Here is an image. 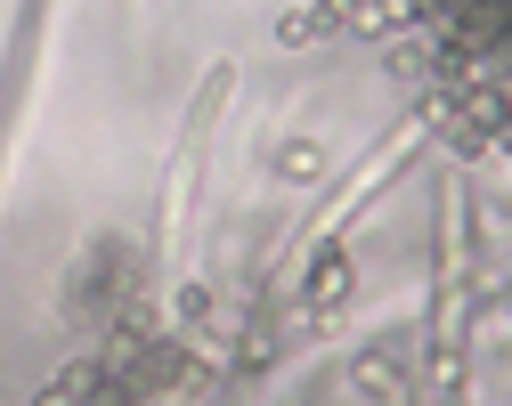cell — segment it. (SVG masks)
<instances>
[{
	"instance_id": "obj_12",
	"label": "cell",
	"mask_w": 512,
	"mask_h": 406,
	"mask_svg": "<svg viewBox=\"0 0 512 406\" xmlns=\"http://www.w3.org/2000/svg\"><path fill=\"white\" fill-rule=\"evenodd\" d=\"M179 317L204 325V317H212V285H187V293H179Z\"/></svg>"
},
{
	"instance_id": "obj_3",
	"label": "cell",
	"mask_w": 512,
	"mask_h": 406,
	"mask_svg": "<svg viewBox=\"0 0 512 406\" xmlns=\"http://www.w3.org/2000/svg\"><path fill=\"white\" fill-rule=\"evenodd\" d=\"M350 293H358L350 252H342V244H317V252H309V268H301V309H309V317H334Z\"/></svg>"
},
{
	"instance_id": "obj_10",
	"label": "cell",
	"mask_w": 512,
	"mask_h": 406,
	"mask_svg": "<svg viewBox=\"0 0 512 406\" xmlns=\"http://www.w3.org/2000/svg\"><path fill=\"white\" fill-rule=\"evenodd\" d=\"M391 74H407V82H431V49H423L415 33H399V41H391Z\"/></svg>"
},
{
	"instance_id": "obj_1",
	"label": "cell",
	"mask_w": 512,
	"mask_h": 406,
	"mask_svg": "<svg viewBox=\"0 0 512 406\" xmlns=\"http://www.w3.org/2000/svg\"><path fill=\"white\" fill-rule=\"evenodd\" d=\"M122 301H139V244L131 236H98L74 277H66V317L74 325H114Z\"/></svg>"
},
{
	"instance_id": "obj_9",
	"label": "cell",
	"mask_w": 512,
	"mask_h": 406,
	"mask_svg": "<svg viewBox=\"0 0 512 406\" xmlns=\"http://www.w3.org/2000/svg\"><path fill=\"white\" fill-rule=\"evenodd\" d=\"M326 33H334V9H285L277 17V41L285 49H309V41H326Z\"/></svg>"
},
{
	"instance_id": "obj_8",
	"label": "cell",
	"mask_w": 512,
	"mask_h": 406,
	"mask_svg": "<svg viewBox=\"0 0 512 406\" xmlns=\"http://www.w3.org/2000/svg\"><path fill=\"white\" fill-rule=\"evenodd\" d=\"M98 382H106V366H66V374H57L33 406H90V398H98Z\"/></svg>"
},
{
	"instance_id": "obj_6",
	"label": "cell",
	"mask_w": 512,
	"mask_h": 406,
	"mask_svg": "<svg viewBox=\"0 0 512 406\" xmlns=\"http://www.w3.org/2000/svg\"><path fill=\"white\" fill-rule=\"evenodd\" d=\"M439 17H447V49H464V57H480V49L504 41V9H496V0H472V9H439Z\"/></svg>"
},
{
	"instance_id": "obj_2",
	"label": "cell",
	"mask_w": 512,
	"mask_h": 406,
	"mask_svg": "<svg viewBox=\"0 0 512 406\" xmlns=\"http://www.w3.org/2000/svg\"><path fill=\"white\" fill-rule=\"evenodd\" d=\"M431 17H439L431 0H342V9H334L342 33H366V41H382V49H391L399 33H415V25H431Z\"/></svg>"
},
{
	"instance_id": "obj_11",
	"label": "cell",
	"mask_w": 512,
	"mask_h": 406,
	"mask_svg": "<svg viewBox=\"0 0 512 406\" xmlns=\"http://www.w3.org/2000/svg\"><path fill=\"white\" fill-rule=\"evenodd\" d=\"M269 358H277V333H269V325H252V333H244V358H236V366H244V374H261Z\"/></svg>"
},
{
	"instance_id": "obj_7",
	"label": "cell",
	"mask_w": 512,
	"mask_h": 406,
	"mask_svg": "<svg viewBox=\"0 0 512 406\" xmlns=\"http://www.w3.org/2000/svg\"><path fill=\"white\" fill-rule=\"evenodd\" d=\"M261 163H269V179H293V187H317V179H326V163H334V155L317 147V139H277V147H269Z\"/></svg>"
},
{
	"instance_id": "obj_5",
	"label": "cell",
	"mask_w": 512,
	"mask_h": 406,
	"mask_svg": "<svg viewBox=\"0 0 512 406\" xmlns=\"http://www.w3.org/2000/svg\"><path fill=\"white\" fill-rule=\"evenodd\" d=\"M350 390L374 398V406H407V358H399V342L358 350V358H350Z\"/></svg>"
},
{
	"instance_id": "obj_4",
	"label": "cell",
	"mask_w": 512,
	"mask_h": 406,
	"mask_svg": "<svg viewBox=\"0 0 512 406\" xmlns=\"http://www.w3.org/2000/svg\"><path fill=\"white\" fill-rule=\"evenodd\" d=\"M163 342V309L139 293V301H122L114 309V325H106V374H122V366H131L139 350H155Z\"/></svg>"
}]
</instances>
